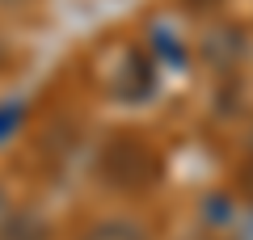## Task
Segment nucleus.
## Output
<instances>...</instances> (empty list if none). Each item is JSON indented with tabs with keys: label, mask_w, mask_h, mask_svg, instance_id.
<instances>
[{
	"label": "nucleus",
	"mask_w": 253,
	"mask_h": 240,
	"mask_svg": "<svg viewBox=\"0 0 253 240\" xmlns=\"http://www.w3.org/2000/svg\"><path fill=\"white\" fill-rule=\"evenodd\" d=\"M81 240H148V232L135 219H101L84 232Z\"/></svg>",
	"instance_id": "1"
}]
</instances>
